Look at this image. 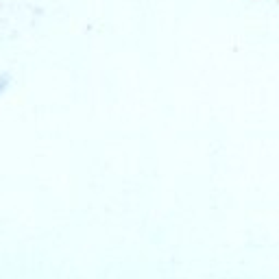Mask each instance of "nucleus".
Here are the masks:
<instances>
[]
</instances>
